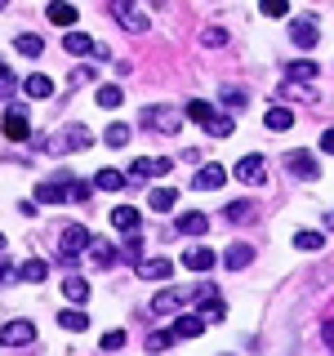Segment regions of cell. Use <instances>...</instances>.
I'll return each mask as SVG.
<instances>
[{"label":"cell","mask_w":334,"mask_h":356,"mask_svg":"<svg viewBox=\"0 0 334 356\" xmlns=\"http://www.w3.org/2000/svg\"><path fill=\"white\" fill-rule=\"evenodd\" d=\"M178 307H183V294H178V289H161V294L152 298V316H170Z\"/></svg>","instance_id":"obj_13"},{"label":"cell","mask_w":334,"mask_h":356,"mask_svg":"<svg viewBox=\"0 0 334 356\" xmlns=\"http://www.w3.org/2000/svg\"><path fill=\"white\" fill-rule=\"evenodd\" d=\"M223 316H228V307L214 298V303H205V316H200V321H223Z\"/></svg>","instance_id":"obj_42"},{"label":"cell","mask_w":334,"mask_h":356,"mask_svg":"<svg viewBox=\"0 0 334 356\" xmlns=\"http://www.w3.org/2000/svg\"><path fill=\"white\" fill-rule=\"evenodd\" d=\"M22 89H27L31 98H49L54 94V85H49V76H27V81H22Z\"/></svg>","instance_id":"obj_31"},{"label":"cell","mask_w":334,"mask_h":356,"mask_svg":"<svg viewBox=\"0 0 334 356\" xmlns=\"http://www.w3.org/2000/svg\"><path fill=\"white\" fill-rule=\"evenodd\" d=\"M183 267H187V272H209V267H214V250H187Z\"/></svg>","instance_id":"obj_17"},{"label":"cell","mask_w":334,"mask_h":356,"mask_svg":"<svg viewBox=\"0 0 334 356\" xmlns=\"http://www.w3.org/2000/svg\"><path fill=\"white\" fill-rule=\"evenodd\" d=\"M321 339H326V348L334 356V321H321Z\"/></svg>","instance_id":"obj_46"},{"label":"cell","mask_w":334,"mask_h":356,"mask_svg":"<svg viewBox=\"0 0 334 356\" xmlns=\"http://www.w3.org/2000/svg\"><path fill=\"white\" fill-rule=\"evenodd\" d=\"M223 214H228V222H245V218H254V214H259V209H254L250 200H232V205L223 209Z\"/></svg>","instance_id":"obj_30"},{"label":"cell","mask_w":334,"mask_h":356,"mask_svg":"<svg viewBox=\"0 0 334 356\" xmlns=\"http://www.w3.org/2000/svg\"><path fill=\"white\" fill-rule=\"evenodd\" d=\"M63 49L67 54H98V58H107V49L94 36H85V31H67V36H63Z\"/></svg>","instance_id":"obj_9"},{"label":"cell","mask_w":334,"mask_h":356,"mask_svg":"<svg viewBox=\"0 0 334 356\" xmlns=\"http://www.w3.org/2000/svg\"><path fill=\"white\" fill-rule=\"evenodd\" d=\"M237 178L245 187L267 183V161H263V156H241V161H237Z\"/></svg>","instance_id":"obj_5"},{"label":"cell","mask_w":334,"mask_h":356,"mask_svg":"<svg viewBox=\"0 0 334 356\" xmlns=\"http://www.w3.org/2000/svg\"><path fill=\"white\" fill-rule=\"evenodd\" d=\"M85 250H89V232L81 227V222H76V227H67V232H63V241H58V263H63V267H72Z\"/></svg>","instance_id":"obj_4"},{"label":"cell","mask_w":334,"mask_h":356,"mask_svg":"<svg viewBox=\"0 0 334 356\" xmlns=\"http://www.w3.org/2000/svg\"><path fill=\"white\" fill-rule=\"evenodd\" d=\"M148 205L152 209H174L178 205V192H170V187H156V192L148 196Z\"/></svg>","instance_id":"obj_32"},{"label":"cell","mask_w":334,"mask_h":356,"mask_svg":"<svg viewBox=\"0 0 334 356\" xmlns=\"http://www.w3.org/2000/svg\"><path fill=\"white\" fill-rule=\"evenodd\" d=\"M263 14H267V18H285V0H267Z\"/></svg>","instance_id":"obj_44"},{"label":"cell","mask_w":334,"mask_h":356,"mask_svg":"<svg viewBox=\"0 0 334 356\" xmlns=\"http://www.w3.org/2000/svg\"><path fill=\"white\" fill-rule=\"evenodd\" d=\"M120 85H98V107H120Z\"/></svg>","instance_id":"obj_35"},{"label":"cell","mask_w":334,"mask_h":356,"mask_svg":"<svg viewBox=\"0 0 334 356\" xmlns=\"http://www.w3.org/2000/svg\"><path fill=\"white\" fill-rule=\"evenodd\" d=\"M223 103H228V107H245V94H241V89H223Z\"/></svg>","instance_id":"obj_45"},{"label":"cell","mask_w":334,"mask_h":356,"mask_svg":"<svg viewBox=\"0 0 334 356\" xmlns=\"http://www.w3.org/2000/svg\"><path fill=\"white\" fill-rule=\"evenodd\" d=\"M209 232V214H183L178 218V236H205Z\"/></svg>","instance_id":"obj_15"},{"label":"cell","mask_w":334,"mask_h":356,"mask_svg":"<svg viewBox=\"0 0 334 356\" xmlns=\"http://www.w3.org/2000/svg\"><path fill=\"white\" fill-rule=\"evenodd\" d=\"M205 134H209V138H228V134H232V116H223V111H214V120L205 125Z\"/></svg>","instance_id":"obj_34"},{"label":"cell","mask_w":334,"mask_h":356,"mask_svg":"<svg viewBox=\"0 0 334 356\" xmlns=\"http://www.w3.org/2000/svg\"><path fill=\"white\" fill-rule=\"evenodd\" d=\"M289 40H294L299 49H312V44L321 40V36H317V22H312V18H299L294 27H289Z\"/></svg>","instance_id":"obj_10"},{"label":"cell","mask_w":334,"mask_h":356,"mask_svg":"<svg viewBox=\"0 0 334 356\" xmlns=\"http://www.w3.org/2000/svg\"><path fill=\"white\" fill-rule=\"evenodd\" d=\"M200 40H205V44H214V49H218V44H228V31H223V27H209Z\"/></svg>","instance_id":"obj_41"},{"label":"cell","mask_w":334,"mask_h":356,"mask_svg":"<svg viewBox=\"0 0 334 356\" xmlns=\"http://www.w3.org/2000/svg\"><path fill=\"white\" fill-rule=\"evenodd\" d=\"M36 200H40V205H58V200H67V183H40Z\"/></svg>","instance_id":"obj_23"},{"label":"cell","mask_w":334,"mask_h":356,"mask_svg":"<svg viewBox=\"0 0 334 356\" xmlns=\"http://www.w3.org/2000/svg\"><path fill=\"white\" fill-rule=\"evenodd\" d=\"M200 330H205V321H200V316H178L170 334H174V339H196Z\"/></svg>","instance_id":"obj_22"},{"label":"cell","mask_w":334,"mask_h":356,"mask_svg":"<svg viewBox=\"0 0 334 356\" xmlns=\"http://www.w3.org/2000/svg\"><path fill=\"white\" fill-rule=\"evenodd\" d=\"M0 250H5V232H0Z\"/></svg>","instance_id":"obj_49"},{"label":"cell","mask_w":334,"mask_h":356,"mask_svg":"<svg viewBox=\"0 0 334 356\" xmlns=\"http://www.w3.org/2000/svg\"><path fill=\"white\" fill-rule=\"evenodd\" d=\"M36 339V325L31 321H9V325H0V348H22V343Z\"/></svg>","instance_id":"obj_6"},{"label":"cell","mask_w":334,"mask_h":356,"mask_svg":"<svg viewBox=\"0 0 334 356\" xmlns=\"http://www.w3.org/2000/svg\"><path fill=\"white\" fill-rule=\"evenodd\" d=\"M125 348V330H107L103 334V352H120Z\"/></svg>","instance_id":"obj_38"},{"label":"cell","mask_w":334,"mask_h":356,"mask_svg":"<svg viewBox=\"0 0 334 356\" xmlns=\"http://www.w3.org/2000/svg\"><path fill=\"white\" fill-rule=\"evenodd\" d=\"M317 72H321L317 63L299 58V63H289V67H285V81H289V85H308V81H317Z\"/></svg>","instance_id":"obj_12"},{"label":"cell","mask_w":334,"mask_h":356,"mask_svg":"<svg viewBox=\"0 0 334 356\" xmlns=\"http://www.w3.org/2000/svg\"><path fill=\"white\" fill-rule=\"evenodd\" d=\"M89 259H94L98 267H116V245H107V241H89Z\"/></svg>","instance_id":"obj_16"},{"label":"cell","mask_w":334,"mask_h":356,"mask_svg":"<svg viewBox=\"0 0 334 356\" xmlns=\"http://www.w3.org/2000/svg\"><path fill=\"white\" fill-rule=\"evenodd\" d=\"M250 259H254V250H250V245H241V241H237V245H228V254H223V263H228L232 272H241V267L250 263Z\"/></svg>","instance_id":"obj_19"},{"label":"cell","mask_w":334,"mask_h":356,"mask_svg":"<svg viewBox=\"0 0 334 356\" xmlns=\"http://www.w3.org/2000/svg\"><path fill=\"white\" fill-rule=\"evenodd\" d=\"M263 125L267 129H289V125H294V111H289V107H272L263 116Z\"/></svg>","instance_id":"obj_27"},{"label":"cell","mask_w":334,"mask_h":356,"mask_svg":"<svg viewBox=\"0 0 334 356\" xmlns=\"http://www.w3.org/2000/svg\"><path fill=\"white\" fill-rule=\"evenodd\" d=\"M49 156H63V152H85V147H94V134H89L85 125H67L63 134H54V138H45L40 143Z\"/></svg>","instance_id":"obj_1"},{"label":"cell","mask_w":334,"mask_h":356,"mask_svg":"<svg viewBox=\"0 0 334 356\" xmlns=\"http://www.w3.org/2000/svg\"><path fill=\"white\" fill-rule=\"evenodd\" d=\"M183 111L178 107H148L143 111V125L148 129H161V134H183Z\"/></svg>","instance_id":"obj_3"},{"label":"cell","mask_w":334,"mask_h":356,"mask_svg":"<svg viewBox=\"0 0 334 356\" xmlns=\"http://www.w3.org/2000/svg\"><path fill=\"white\" fill-rule=\"evenodd\" d=\"M14 49L22 54V58H36L45 44H40V36H18V40H14Z\"/></svg>","instance_id":"obj_36"},{"label":"cell","mask_w":334,"mask_h":356,"mask_svg":"<svg viewBox=\"0 0 334 356\" xmlns=\"http://www.w3.org/2000/svg\"><path fill=\"white\" fill-rule=\"evenodd\" d=\"M9 85H14V76H9V67L0 63V89H9Z\"/></svg>","instance_id":"obj_48"},{"label":"cell","mask_w":334,"mask_h":356,"mask_svg":"<svg viewBox=\"0 0 334 356\" xmlns=\"http://www.w3.org/2000/svg\"><path fill=\"white\" fill-rule=\"evenodd\" d=\"M174 343V334H148V352H165Z\"/></svg>","instance_id":"obj_40"},{"label":"cell","mask_w":334,"mask_h":356,"mask_svg":"<svg viewBox=\"0 0 334 356\" xmlns=\"http://www.w3.org/2000/svg\"><path fill=\"white\" fill-rule=\"evenodd\" d=\"M223 183H228V170H223V165H200L196 178H192V187H196V192H218Z\"/></svg>","instance_id":"obj_8"},{"label":"cell","mask_w":334,"mask_h":356,"mask_svg":"<svg viewBox=\"0 0 334 356\" xmlns=\"http://www.w3.org/2000/svg\"><path fill=\"white\" fill-rule=\"evenodd\" d=\"M111 222H116V227L120 232H138V209H134V205H116V209H111Z\"/></svg>","instance_id":"obj_18"},{"label":"cell","mask_w":334,"mask_h":356,"mask_svg":"<svg viewBox=\"0 0 334 356\" xmlns=\"http://www.w3.org/2000/svg\"><path fill=\"white\" fill-rule=\"evenodd\" d=\"M152 174H170V161H165V156H156V161H143V156H138V161L129 165V178H138V183H143V178H152Z\"/></svg>","instance_id":"obj_11"},{"label":"cell","mask_w":334,"mask_h":356,"mask_svg":"<svg viewBox=\"0 0 334 356\" xmlns=\"http://www.w3.org/2000/svg\"><path fill=\"white\" fill-rule=\"evenodd\" d=\"M281 94H285V98H317V89H312V85H289V81H285Z\"/></svg>","instance_id":"obj_39"},{"label":"cell","mask_w":334,"mask_h":356,"mask_svg":"<svg viewBox=\"0 0 334 356\" xmlns=\"http://www.w3.org/2000/svg\"><path fill=\"white\" fill-rule=\"evenodd\" d=\"M107 9H111V14L120 18V27H125V31H134V36H143V31L152 27L148 9H138V5H134V0H111Z\"/></svg>","instance_id":"obj_2"},{"label":"cell","mask_w":334,"mask_h":356,"mask_svg":"<svg viewBox=\"0 0 334 356\" xmlns=\"http://www.w3.org/2000/svg\"><path fill=\"white\" fill-rule=\"evenodd\" d=\"M5 138H14V143H27V116H5Z\"/></svg>","instance_id":"obj_29"},{"label":"cell","mask_w":334,"mask_h":356,"mask_svg":"<svg viewBox=\"0 0 334 356\" xmlns=\"http://www.w3.org/2000/svg\"><path fill=\"white\" fill-rule=\"evenodd\" d=\"M49 22L54 27H76V5H63V0L49 5Z\"/></svg>","instance_id":"obj_26"},{"label":"cell","mask_w":334,"mask_h":356,"mask_svg":"<svg viewBox=\"0 0 334 356\" xmlns=\"http://www.w3.org/2000/svg\"><path fill=\"white\" fill-rule=\"evenodd\" d=\"M18 276H22V281H31V285H40L45 276H49V263H45V259H27V263L18 267Z\"/></svg>","instance_id":"obj_21"},{"label":"cell","mask_w":334,"mask_h":356,"mask_svg":"<svg viewBox=\"0 0 334 356\" xmlns=\"http://www.w3.org/2000/svg\"><path fill=\"white\" fill-rule=\"evenodd\" d=\"M63 294H67V303H85V298H89V281H85V276H67Z\"/></svg>","instance_id":"obj_20"},{"label":"cell","mask_w":334,"mask_h":356,"mask_svg":"<svg viewBox=\"0 0 334 356\" xmlns=\"http://www.w3.org/2000/svg\"><path fill=\"white\" fill-rule=\"evenodd\" d=\"M294 250L317 254V250H326V236H321V232H294Z\"/></svg>","instance_id":"obj_24"},{"label":"cell","mask_w":334,"mask_h":356,"mask_svg":"<svg viewBox=\"0 0 334 356\" xmlns=\"http://www.w3.org/2000/svg\"><path fill=\"white\" fill-rule=\"evenodd\" d=\"M170 272H174L170 259H143V263H138V276H143V281H165Z\"/></svg>","instance_id":"obj_14"},{"label":"cell","mask_w":334,"mask_h":356,"mask_svg":"<svg viewBox=\"0 0 334 356\" xmlns=\"http://www.w3.org/2000/svg\"><path fill=\"white\" fill-rule=\"evenodd\" d=\"M89 81V67H76V72H67V85H72V89H81Z\"/></svg>","instance_id":"obj_43"},{"label":"cell","mask_w":334,"mask_h":356,"mask_svg":"<svg viewBox=\"0 0 334 356\" xmlns=\"http://www.w3.org/2000/svg\"><path fill=\"white\" fill-rule=\"evenodd\" d=\"M94 187H103V192H120V187H125V174H116V170H98V174H94Z\"/></svg>","instance_id":"obj_28"},{"label":"cell","mask_w":334,"mask_h":356,"mask_svg":"<svg viewBox=\"0 0 334 356\" xmlns=\"http://www.w3.org/2000/svg\"><path fill=\"white\" fill-rule=\"evenodd\" d=\"M183 116H192V120H200V125H209V120H214V107H209V103H200V98H192Z\"/></svg>","instance_id":"obj_33"},{"label":"cell","mask_w":334,"mask_h":356,"mask_svg":"<svg viewBox=\"0 0 334 356\" xmlns=\"http://www.w3.org/2000/svg\"><path fill=\"white\" fill-rule=\"evenodd\" d=\"M321 152H326V156H334V129H326V134H321Z\"/></svg>","instance_id":"obj_47"},{"label":"cell","mask_w":334,"mask_h":356,"mask_svg":"<svg viewBox=\"0 0 334 356\" xmlns=\"http://www.w3.org/2000/svg\"><path fill=\"white\" fill-rule=\"evenodd\" d=\"M285 170L294 174V178H308V183H312V178H321V165H317V156H312V152H289L285 156Z\"/></svg>","instance_id":"obj_7"},{"label":"cell","mask_w":334,"mask_h":356,"mask_svg":"<svg viewBox=\"0 0 334 356\" xmlns=\"http://www.w3.org/2000/svg\"><path fill=\"white\" fill-rule=\"evenodd\" d=\"M129 143V125H111L107 129V147H125Z\"/></svg>","instance_id":"obj_37"},{"label":"cell","mask_w":334,"mask_h":356,"mask_svg":"<svg viewBox=\"0 0 334 356\" xmlns=\"http://www.w3.org/2000/svg\"><path fill=\"white\" fill-rule=\"evenodd\" d=\"M58 325H63V330H72V334H81V330H89V316H85L81 307H67L63 316H58Z\"/></svg>","instance_id":"obj_25"}]
</instances>
